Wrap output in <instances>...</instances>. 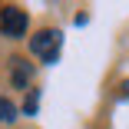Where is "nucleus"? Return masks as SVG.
I'll return each instance as SVG.
<instances>
[{
	"label": "nucleus",
	"instance_id": "obj_5",
	"mask_svg": "<svg viewBox=\"0 0 129 129\" xmlns=\"http://www.w3.org/2000/svg\"><path fill=\"white\" fill-rule=\"evenodd\" d=\"M27 113H37V93H33V96L27 99Z\"/></svg>",
	"mask_w": 129,
	"mask_h": 129
},
{
	"label": "nucleus",
	"instance_id": "obj_2",
	"mask_svg": "<svg viewBox=\"0 0 129 129\" xmlns=\"http://www.w3.org/2000/svg\"><path fill=\"white\" fill-rule=\"evenodd\" d=\"M0 30H4L7 37H23L27 33V13H23L20 7H7L4 13H0Z\"/></svg>",
	"mask_w": 129,
	"mask_h": 129
},
{
	"label": "nucleus",
	"instance_id": "obj_6",
	"mask_svg": "<svg viewBox=\"0 0 129 129\" xmlns=\"http://www.w3.org/2000/svg\"><path fill=\"white\" fill-rule=\"evenodd\" d=\"M122 96H129V80H126V83H122Z\"/></svg>",
	"mask_w": 129,
	"mask_h": 129
},
{
	"label": "nucleus",
	"instance_id": "obj_3",
	"mask_svg": "<svg viewBox=\"0 0 129 129\" xmlns=\"http://www.w3.org/2000/svg\"><path fill=\"white\" fill-rule=\"evenodd\" d=\"M27 80H30V66L23 60H13V83L17 86H27Z\"/></svg>",
	"mask_w": 129,
	"mask_h": 129
},
{
	"label": "nucleus",
	"instance_id": "obj_1",
	"mask_svg": "<svg viewBox=\"0 0 129 129\" xmlns=\"http://www.w3.org/2000/svg\"><path fill=\"white\" fill-rule=\"evenodd\" d=\"M30 50H33L37 60L56 63V56H60V30H40V33H33Z\"/></svg>",
	"mask_w": 129,
	"mask_h": 129
},
{
	"label": "nucleus",
	"instance_id": "obj_4",
	"mask_svg": "<svg viewBox=\"0 0 129 129\" xmlns=\"http://www.w3.org/2000/svg\"><path fill=\"white\" fill-rule=\"evenodd\" d=\"M17 119V106L10 99H0V122H13Z\"/></svg>",
	"mask_w": 129,
	"mask_h": 129
}]
</instances>
